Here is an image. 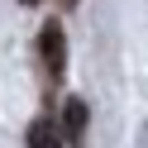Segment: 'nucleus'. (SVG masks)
Masks as SVG:
<instances>
[{"label": "nucleus", "mask_w": 148, "mask_h": 148, "mask_svg": "<svg viewBox=\"0 0 148 148\" xmlns=\"http://www.w3.org/2000/svg\"><path fill=\"white\" fill-rule=\"evenodd\" d=\"M38 62H43L48 81H62V72H67V34H62L58 19H48L38 29Z\"/></svg>", "instance_id": "f257e3e1"}, {"label": "nucleus", "mask_w": 148, "mask_h": 148, "mask_svg": "<svg viewBox=\"0 0 148 148\" xmlns=\"http://www.w3.org/2000/svg\"><path fill=\"white\" fill-rule=\"evenodd\" d=\"M24 5H38V0H24Z\"/></svg>", "instance_id": "20e7f679"}, {"label": "nucleus", "mask_w": 148, "mask_h": 148, "mask_svg": "<svg viewBox=\"0 0 148 148\" xmlns=\"http://www.w3.org/2000/svg\"><path fill=\"white\" fill-rule=\"evenodd\" d=\"M62 5H77V0H62Z\"/></svg>", "instance_id": "39448f33"}, {"label": "nucleus", "mask_w": 148, "mask_h": 148, "mask_svg": "<svg viewBox=\"0 0 148 148\" xmlns=\"http://www.w3.org/2000/svg\"><path fill=\"white\" fill-rule=\"evenodd\" d=\"M29 148H67V143H62L58 124H53L48 115H38V119L29 124Z\"/></svg>", "instance_id": "7ed1b4c3"}, {"label": "nucleus", "mask_w": 148, "mask_h": 148, "mask_svg": "<svg viewBox=\"0 0 148 148\" xmlns=\"http://www.w3.org/2000/svg\"><path fill=\"white\" fill-rule=\"evenodd\" d=\"M86 100H77V96H67V100H62V129H58V134H62V143H67V148H81V143H86Z\"/></svg>", "instance_id": "f03ea898"}]
</instances>
